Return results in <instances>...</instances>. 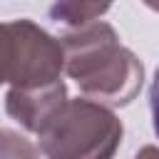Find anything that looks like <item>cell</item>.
Returning a JSON list of instances; mask_svg holds the SVG:
<instances>
[{"label":"cell","instance_id":"6da1fadb","mask_svg":"<svg viewBox=\"0 0 159 159\" xmlns=\"http://www.w3.org/2000/svg\"><path fill=\"white\" fill-rule=\"evenodd\" d=\"M65 70L97 104H129L142 89L144 67L139 57L124 47L104 20H94L60 37Z\"/></svg>","mask_w":159,"mask_h":159},{"label":"cell","instance_id":"7a4b0ae2","mask_svg":"<svg viewBox=\"0 0 159 159\" xmlns=\"http://www.w3.org/2000/svg\"><path fill=\"white\" fill-rule=\"evenodd\" d=\"M122 132L124 127L109 107L77 97L60 107L37 139L47 159H112Z\"/></svg>","mask_w":159,"mask_h":159},{"label":"cell","instance_id":"3957f363","mask_svg":"<svg viewBox=\"0 0 159 159\" xmlns=\"http://www.w3.org/2000/svg\"><path fill=\"white\" fill-rule=\"evenodd\" d=\"M65 55L57 37L27 17L0 22V84L12 89L45 87L60 80Z\"/></svg>","mask_w":159,"mask_h":159},{"label":"cell","instance_id":"277c9868","mask_svg":"<svg viewBox=\"0 0 159 159\" xmlns=\"http://www.w3.org/2000/svg\"><path fill=\"white\" fill-rule=\"evenodd\" d=\"M65 102H67V87L62 80H57L52 84L32 87V89H12L10 87V92L5 97V109L25 129L40 134Z\"/></svg>","mask_w":159,"mask_h":159},{"label":"cell","instance_id":"5b68a950","mask_svg":"<svg viewBox=\"0 0 159 159\" xmlns=\"http://www.w3.org/2000/svg\"><path fill=\"white\" fill-rule=\"evenodd\" d=\"M109 10L107 2H57L50 7V17L55 22L67 25L70 30H77L82 25H89L94 20H99L104 12Z\"/></svg>","mask_w":159,"mask_h":159},{"label":"cell","instance_id":"8992f818","mask_svg":"<svg viewBox=\"0 0 159 159\" xmlns=\"http://www.w3.org/2000/svg\"><path fill=\"white\" fill-rule=\"evenodd\" d=\"M0 159H40L37 147L12 129H0Z\"/></svg>","mask_w":159,"mask_h":159},{"label":"cell","instance_id":"52a82bcc","mask_svg":"<svg viewBox=\"0 0 159 159\" xmlns=\"http://www.w3.org/2000/svg\"><path fill=\"white\" fill-rule=\"evenodd\" d=\"M149 109H152V127H154V134L159 137V67H157L154 80H152V87H149Z\"/></svg>","mask_w":159,"mask_h":159},{"label":"cell","instance_id":"ba28073f","mask_svg":"<svg viewBox=\"0 0 159 159\" xmlns=\"http://www.w3.org/2000/svg\"><path fill=\"white\" fill-rule=\"evenodd\" d=\"M134 159H159V149L157 147H144L142 152H137Z\"/></svg>","mask_w":159,"mask_h":159}]
</instances>
